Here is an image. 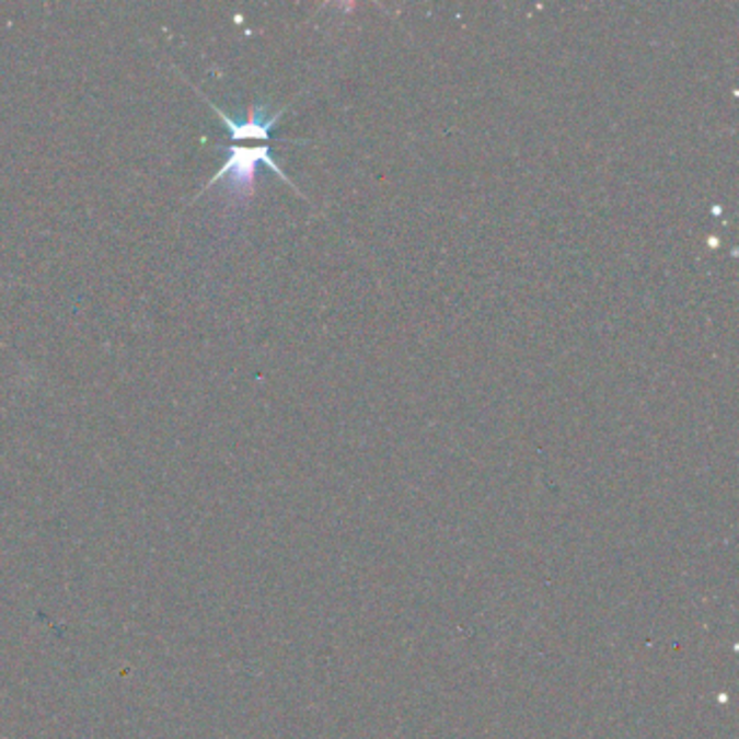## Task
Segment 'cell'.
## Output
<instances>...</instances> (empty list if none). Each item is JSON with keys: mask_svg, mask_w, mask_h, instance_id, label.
Listing matches in <instances>:
<instances>
[{"mask_svg": "<svg viewBox=\"0 0 739 739\" xmlns=\"http://www.w3.org/2000/svg\"><path fill=\"white\" fill-rule=\"evenodd\" d=\"M219 150H223L228 154L226 163L219 168V172L207 183L205 192H209L212 185H217V183L223 181L226 189L232 196H236L239 200L250 198L254 194L256 165L258 163H265L278 178H282L285 183H291L289 176L274 161L272 148L267 143H263V146H219Z\"/></svg>", "mask_w": 739, "mask_h": 739, "instance_id": "cell-1", "label": "cell"}, {"mask_svg": "<svg viewBox=\"0 0 739 739\" xmlns=\"http://www.w3.org/2000/svg\"><path fill=\"white\" fill-rule=\"evenodd\" d=\"M196 90V88H194ZM198 92V90H196ZM205 101H207V105L211 106L212 111L219 115V119H221V124L230 130V137L234 139V141H243V139H269V130L276 126V122L280 119V115L285 113V108L282 111H276V113H267V106L265 105H254L250 111H247V117L245 119H234V117H230L228 113H223L221 108L217 105H212L211 101L203 94V92H198Z\"/></svg>", "mask_w": 739, "mask_h": 739, "instance_id": "cell-2", "label": "cell"}]
</instances>
